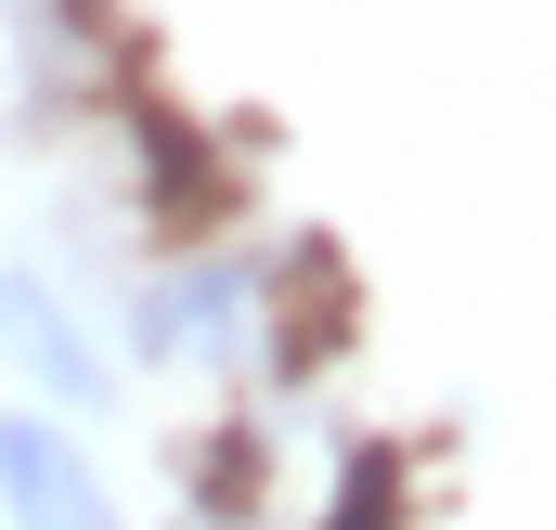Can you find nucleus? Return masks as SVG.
Instances as JSON below:
<instances>
[{
    "mask_svg": "<svg viewBox=\"0 0 556 530\" xmlns=\"http://www.w3.org/2000/svg\"><path fill=\"white\" fill-rule=\"evenodd\" d=\"M0 505H13L26 530H117L104 479L65 453V427H52V414H13V427H0Z\"/></svg>",
    "mask_w": 556,
    "mask_h": 530,
    "instance_id": "obj_1",
    "label": "nucleus"
},
{
    "mask_svg": "<svg viewBox=\"0 0 556 530\" xmlns=\"http://www.w3.org/2000/svg\"><path fill=\"white\" fill-rule=\"evenodd\" d=\"M0 350H13V363H26L39 389L104 401V350H91V337H78V324H65V311H52V298L26 285V272H0Z\"/></svg>",
    "mask_w": 556,
    "mask_h": 530,
    "instance_id": "obj_2",
    "label": "nucleus"
},
{
    "mask_svg": "<svg viewBox=\"0 0 556 530\" xmlns=\"http://www.w3.org/2000/svg\"><path fill=\"white\" fill-rule=\"evenodd\" d=\"M233 298H247V272H181V285H155L142 298V350L168 363H194V350H233Z\"/></svg>",
    "mask_w": 556,
    "mask_h": 530,
    "instance_id": "obj_3",
    "label": "nucleus"
},
{
    "mask_svg": "<svg viewBox=\"0 0 556 530\" xmlns=\"http://www.w3.org/2000/svg\"><path fill=\"white\" fill-rule=\"evenodd\" d=\"M402 518V466H389V453H350V466H337V518L324 530H389Z\"/></svg>",
    "mask_w": 556,
    "mask_h": 530,
    "instance_id": "obj_4",
    "label": "nucleus"
}]
</instances>
